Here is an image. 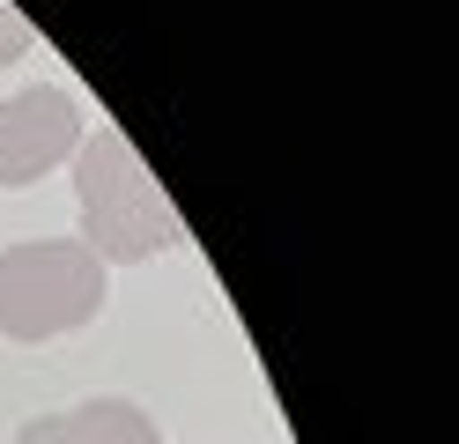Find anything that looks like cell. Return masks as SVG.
Wrapping results in <instances>:
<instances>
[{
	"mask_svg": "<svg viewBox=\"0 0 459 444\" xmlns=\"http://www.w3.org/2000/svg\"><path fill=\"white\" fill-rule=\"evenodd\" d=\"M67 163H74L82 245H90L104 266H149V259L186 245V222H178V207H170L163 178L141 163V148L119 126H90Z\"/></svg>",
	"mask_w": 459,
	"mask_h": 444,
	"instance_id": "cell-1",
	"label": "cell"
},
{
	"mask_svg": "<svg viewBox=\"0 0 459 444\" xmlns=\"http://www.w3.org/2000/svg\"><path fill=\"white\" fill-rule=\"evenodd\" d=\"M104 259L82 237H22L0 252V334L60 341L104 311Z\"/></svg>",
	"mask_w": 459,
	"mask_h": 444,
	"instance_id": "cell-2",
	"label": "cell"
},
{
	"mask_svg": "<svg viewBox=\"0 0 459 444\" xmlns=\"http://www.w3.org/2000/svg\"><path fill=\"white\" fill-rule=\"evenodd\" d=\"M82 148V104L67 82H30L0 97V186H38Z\"/></svg>",
	"mask_w": 459,
	"mask_h": 444,
	"instance_id": "cell-3",
	"label": "cell"
},
{
	"mask_svg": "<svg viewBox=\"0 0 459 444\" xmlns=\"http://www.w3.org/2000/svg\"><path fill=\"white\" fill-rule=\"evenodd\" d=\"M15 444H163V430H156V414L141 400L97 393V400L60 407V414H30L15 430Z\"/></svg>",
	"mask_w": 459,
	"mask_h": 444,
	"instance_id": "cell-4",
	"label": "cell"
},
{
	"mask_svg": "<svg viewBox=\"0 0 459 444\" xmlns=\"http://www.w3.org/2000/svg\"><path fill=\"white\" fill-rule=\"evenodd\" d=\"M30 45H38V38H30V22H22L8 0H0V67H15V59L30 52Z\"/></svg>",
	"mask_w": 459,
	"mask_h": 444,
	"instance_id": "cell-5",
	"label": "cell"
}]
</instances>
